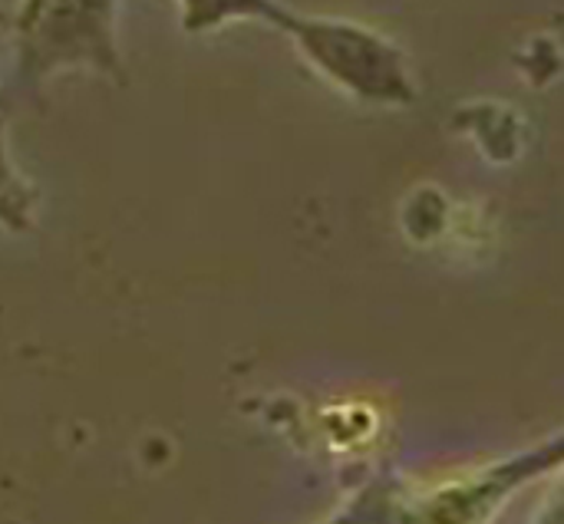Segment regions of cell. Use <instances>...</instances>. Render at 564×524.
<instances>
[{
    "label": "cell",
    "instance_id": "obj_1",
    "mask_svg": "<svg viewBox=\"0 0 564 524\" xmlns=\"http://www.w3.org/2000/svg\"><path fill=\"white\" fill-rule=\"evenodd\" d=\"M281 23L297 33L301 46L324 73H330L340 86L354 89L357 96L383 99V102H403L413 96L400 53L380 36L357 30L350 23H327V20L324 23L281 20Z\"/></svg>",
    "mask_w": 564,
    "mask_h": 524
},
{
    "label": "cell",
    "instance_id": "obj_2",
    "mask_svg": "<svg viewBox=\"0 0 564 524\" xmlns=\"http://www.w3.org/2000/svg\"><path fill=\"white\" fill-rule=\"evenodd\" d=\"M109 20L112 0H33L23 30H30V50L43 66L89 59L99 69H116Z\"/></svg>",
    "mask_w": 564,
    "mask_h": 524
},
{
    "label": "cell",
    "instance_id": "obj_3",
    "mask_svg": "<svg viewBox=\"0 0 564 524\" xmlns=\"http://www.w3.org/2000/svg\"><path fill=\"white\" fill-rule=\"evenodd\" d=\"M185 20L188 26H208L221 23L225 17H245V13H264L274 20H284L278 10L268 7V0H185Z\"/></svg>",
    "mask_w": 564,
    "mask_h": 524
}]
</instances>
